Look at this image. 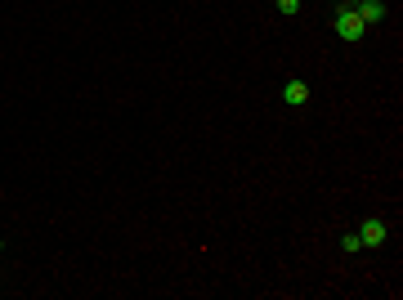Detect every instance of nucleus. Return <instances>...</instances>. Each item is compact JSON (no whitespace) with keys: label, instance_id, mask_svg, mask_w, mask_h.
Returning <instances> with one entry per match:
<instances>
[{"label":"nucleus","instance_id":"nucleus-1","mask_svg":"<svg viewBox=\"0 0 403 300\" xmlns=\"http://www.w3.org/2000/svg\"><path fill=\"white\" fill-rule=\"evenodd\" d=\"M332 27H336V36H340V41H363V36H368V22H363L359 14H354V9L350 5H340L336 9V18H332Z\"/></svg>","mask_w":403,"mask_h":300},{"label":"nucleus","instance_id":"nucleus-2","mask_svg":"<svg viewBox=\"0 0 403 300\" xmlns=\"http://www.w3.org/2000/svg\"><path fill=\"white\" fill-rule=\"evenodd\" d=\"M390 237V224L381 220V215H368V220L359 224V242H363V251H372V247H381Z\"/></svg>","mask_w":403,"mask_h":300},{"label":"nucleus","instance_id":"nucleus-3","mask_svg":"<svg viewBox=\"0 0 403 300\" xmlns=\"http://www.w3.org/2000/svg\"><path fill=\"white\" fill-rule=\"evenodd\" d=\"M354 14H359V18L372 27V22H381L390 9H385V0H359V5H354Z\"/></svg>","mask_w":403,"mask_h":300},{"label":"nucleus","instance_id":"nucleus-4","mask_svg":"<svg viewBox=\"0 0 403 300\" xmlns=\"http://www.w3.org/2000/svg\"><path fill=\"white\" fill-rule=\"evenodd\" d=\"M283 99H287L291 107L309 103V86H305V81H287V86H283Z\"/></svg>","mask_w":403,"mask_h":300},{"label":"nucleus","instance_id":"nucleus-5","mask_svg":"<svg viewBox=\"0 0 403 300\" xmlns=\"http://www.w3.org/2000/svg\"><path fill=\"white\" fill-rule=\"evenodd\" d=\"M340 247H345L350 256H359V251H363V242H359V233H345V237H340Z\"/></svg>","mask_w":403,"mask_h":300},{"label":"nucleus","instance_id":"nucleus-6","mask_svg":"<svg viewBox=\"0 0 403 300\" xmlns=\"http://www.w3.org/2000/svg\"><path fill=\"white\" fill-rule=\"evenodd\" d=\"M278 14H287V18L300 14V0H278Z\"/></svg>","mask_w":403,"mask_h":300},{"label":"nucleus","instance_id":"nucleus-7","mask_svg":"<svg viewBox=\"0 0 403 300\" xmlns=\"http://www.w3.org/2000/svg\"><path fill=\"white\" fill-rule=\"evenodd\" d=\"M0 251H5V247H0Z\"/></svg>","mask_w":403,"mask_h":300}]
</instances>
